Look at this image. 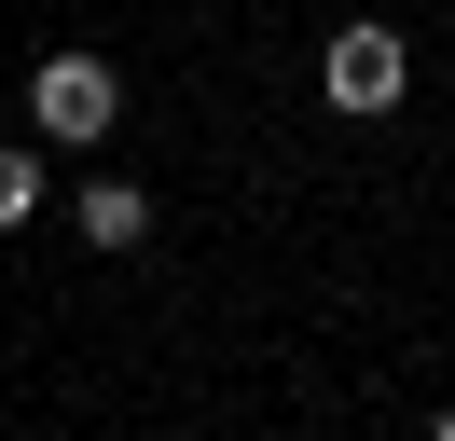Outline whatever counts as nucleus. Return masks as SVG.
I'll list each match as a JSON object with an SVG mask.
<instances>
[{
    "instance_id": "nucleus-3",
    "label": "nucleus",
    "mask_w": 455,
    "mask_h": 441,
    "mask_svg": "<svg viewBox=\"0 0 455 441\" xmlns=\"http://www.w3.org/2000/svg\"><path fill=\"white\" fill-rule=\"evenodd\" d=\"M152 235V193L139 180H84V248H139Z\"/></svg>"
},
{
    "instance_id": "nucleus-1",
    "label": "nucleus",
    "mask_w": 455,
    "mask_h": 441,
    "mask_svg": "<svg viewBox=\"0 0 455 441\" xmlns=\"http://www.w3.org/2000/svg\"><path fill=\"white\" fill-rule=\"evenodd\" d=\"M317 83H331V110H400V28H331V55H317Z\"/></svg>"
},
{
    "instance_id": "nucleus-4",
    "label": "nucleus",
    "mask_w": 455,
    "mask_h": 441,
    "mask_svg": "<svg viewBox=\"0 0 455 441\" xmlns=\"http://www.w3.org/2000/svg\"><path fill=\"white\" fill-rule=\"evenodd\" d=\"M28 207H42V165H28V152H0V235H14Z\"/></svg>"
},
{
    "instance_id": "nucleus-2",
    "label": "nucleus",
    "mask_w": 455,
    "mask_h": 441,
    "mask_svg": "<svg viewBox=\"0 0 455 441\" xmlns=\"http://www.w3.org/2000/svg\"><path fill=\"white\" fill-rule=\"evenodd\" d=\"M28 110H42V138H111V110H124V83L97 69V55H56V69L28 83Z\"/></svg>"
},
{
    "instance_id": "nucleus-5",
    "label": "nucleus",
    "mask_w": 455,
    "mask_h": 441,
    "mask_svg": "<svg viewBox=\"0 0 455 441\" xmlns=\"http://www.w3.org/2000/svg\"><path fill=\"white\" fill-rule=\"evenodd\" d=\"M427 441H455V413H427Z\"/></svg>"
}]
</instances>
